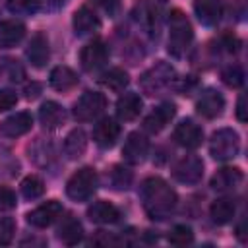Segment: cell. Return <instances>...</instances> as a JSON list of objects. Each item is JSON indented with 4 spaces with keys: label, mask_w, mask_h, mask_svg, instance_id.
<instances>
[{
    "label": "cell",
    "mask_w": 248,
    "mask_h": 248,
    "mask_svg": "<svg viewBox=\"0 0 248 248\" xmlns=\"http://www.w3.org/2000/svg\"><path fill=\"white\" fill-rule=\"evenodd\" d=\"M172 140L186 149H196L202 145L203 130L192 120H182L180 124H176V128L172 132Z\"/></svg>",
    "instance_id": "9c48e42d"
},
{
    "label": "cell",
    "mask_w": 248,
    "mask_h": 248,
    "mask_svg": "<svg viewBox=\"0 0 248 248\" xmlns=\"http://www.w3.org/2000/svg\"><path fill=\"white\" fill-rule=\"evenodd\" d=\"M81 238H83V227H81V223L76 217H66L62 221V225L58 227V240L64 242V244H68V246H74Z\"/></svg>",
    "instance_id": "484cf974"
},
{
    "label": "cell",
    "mask_w": 248,
    "mask_h": 248,
    "mask_svg": "<svg viewBox=\"0 0 248 248\" xmlns=\"http://www.w3.org/2000/svg\"><path fill=\"white\" fill-rule=\"evenodd\" d=\"M140 198L151 219H167L176 207V192L159 176H149L141 182Z\"/></svg>",
    "instance_id": "6da1fadb"
},
{
    "label": "cell",
    "mask_w": 248,
    "mask_h": 248,
    "mask_svg": "<svg viewBox=\"0 0 248 248\" xmlns=\"http://www.w3.org/2000/svg\"><path fill=\"white\" fill-rule=\"evenodd\" d=\"M194 10L203 25H215L221 19V0H194Z\"/></svg>",
    "instance_id": "7402d4cb"
},
{
    "label": "cell",
    "mask_w": 248,
    "mask_h": 248,
    "mask_svg": "<svg viewBox=\"0 0 248 248\" xmlns=\"http://www.w3.org/2000/svg\"><path fill=\"white\" fill-rule=\"evenodd\" d=\"M176 81V72L170 64L167 62H157L155 66H151L141 78H140V87L143 89V93L147 95H161L163 91H167L169 87H172V83Z\"/></svg>",
    "instance_id": "3957f363"
},
{
    "label": "cell",
    "mask_w": 248,
    "mask_h": 248,
    "mask_svg": "<svg viewBox=\"0 0 248 248\" xmlns=\"http://www.w3.org/2000/svg\"><path fill=\"white\" fill-rule=\"evenodd\" d=\"M203 174V163L196 155H184L172 167V176L182 184H196Z\"/></svg>",
    "instance_id": "ba28073f"
},
{
    "label": "cell",
    "mask_w": 248,
    "mask_h": 248,
    "mask_svg": "<svg viewBox=\"0 0 248 248\" xmlns=\"http://www.w3.org/2000/svg\"><path fill=\"white\" fill-rule=\"evenodd\" d=\"M87 149V136L81 128L72 130L64 140V153L68 159H79Z\"/></svg>",
    "instance_id": "d4e9b609"
},
{
    "label": "cell",
    "mask_w": 248,
    "mask_h": 248,
    "mask_svg": "<svg viewBox=\"0 0 248 248\" xmlns=\"http://www.w3.org/2000/svg\"><path fill=\"white\" fill-rule=\"evenodd\" d=\"M78 74L68 66H56L50 72V85L56 91H70L78 85Z\"/></svg>",
    "instance_id": "cb8c5ba5"
},
{
    "label": "cell",
    "mask_w": 248,
    "mask_h": 248,
    "mask_svg": "<svg viewBox=\"0 0 248 248\" xmlns=\"http://www.w3.org/2000/svg\"><path fill=\"white\" fill-rule=\"evenodd\" d=\"M242 180H244V174H242L240 169H236V167H223V169H219L213 174L211 188L217 190V192H231V190H236Z\"/></svg>",
    "instance_id": "9a60e30c"
},
{
    "label": "cell",
    "mask_w": 248,
    "mask_h": 248,
    "mask_svg": "<svg viewBox=\"0 0 248 248\" xmlns=\"http://www.w3.org/2000/svg\"><path fill=\"white\" fill-rule=\"evenodd\" d=\"M29 157H31L37 165H41V167H48L50 159L54 157V149H52L50 143H45L43 138H39V140L29 147Z\"/></svg>",
    "instance_id": "f546056e"
},
{
    "label": "cell",
    "mask_w": 248,
    "mask_h": 248,
    "mask_svg": "<svg viewBox=\"0 0 248 248\" xmlns=\"http://www.w3.org/2000/svg\"><path fill=\"white\" fill-rule=\"evenodd\" d=\"M236 236L240 242H246V232H244V221H240V225L236 227Z\"/></svg>",
    "instance_id": "7bdbcfd3"
},
{
    "label": "cell",
    "mask_w": 248,
    "mask_h": 248,
    "mask_svg": "<svg viewBox=\"0 0 248 248\" xmlns=\"http://www.w3.org/2000/svg\"><path fill=\"white\" fill-rule=\"evenodd\" d=\"M43 192H45V182H43L39 176L29 174V176H25V178L21 180V194H23V198H27V200H37V198L43 196Z\"/></svg>",
    "instance_id": "4dcf8cb0"
},
{
    "label": "cell",
    "mask_w": 248,
    "mask_h": 248,
    "mask_svg": "<svg viewBox=\"0 0 248 248\" xmlns=\"http://www.w3.org/2000/svg\"><path fill=\"white\" fill-rule=\"evenodd\" d=\"M141 97L138 93H124L116 101V114L120 120H134L141 112Z\"/></svg>",
    "instance_id": "603a6c76"
},
{
    "label": "cell",
    "mask_w": 248,
    "mask_h": 248,
    "mask_svg": "<svg viewBox=\"0 0 248 248\" xmlns=\"http://www.w3.org/2000/svg\"><path fill=\"white\" fill-rule=\"evenodd\" d=\"M60 215H62V205L56 200H50V202L35 207L33 211H29L27 213V223L33 225V227L45 229V227L52 225Z\"/></svg>",
    "instance_id": "30bf717a"
},
{
    "label": "cell",
    "mask_w": 248,
    "mask_h": 248,
    "mask_svg": "<svg viewBox=\"0 0 248 248\" xmlns=\"http://www.w3.org/2000/svg\"><path fill=\"white\" fill-rule=\"evenodd\" d=\"M48 2H50V4H52V6H58V4H64V2H66V0H48Z\"/></svg>",
    "instance_id": "ee69618b"
},
{
    "label": "cell",
    "mask_w": 248,
    "mask_h": 248,
    "mask_svg": "<svg viewBox=\"0 0 248 248\" xmlns=\"http://www.w3.org/2000/svg\"><path fill=\"white\" fill-rule=\"evenodd\" d=\"M234 211H236V205L232 200L229 198H219L211 203L209 207V213H211V219L217 223V225H225L229 223L232 217H234Z\"/></svg>",
    "instance_id": "4316f807"
},
{
    "label": "cell",
    "mask_w": 248,
    "mask_h": 248,
    "mask_svg": "<svg viewBox=\"0 0 248 248\" xmlns=\"http://www.w3.org/2000/svg\"><path fill=\"white\" fill-rule=\"evenodd\" d=\"M39 93H41V85L39 83H31V85L25 87V97L27 99H35V97H39Z\"/></svg>",
    "instance_id": "b9f144b4"
},
{
    "label": "cell",
    "mask_w": 248,
    "mask_h": 248,
    "mask_svg": "<svg viewBox=\"0 0 248 248\" xmlns=\"http://www.w3.org/2000/svg\"><path fill=\"white\" fill-rule=\"evenodd\" d=\"M39 120H41V124H43L46 130H56V128H60V126L64 124V120H66V110H64L58 103L46 101V103H43L41 108H39Z\"/></svg>",
    "instance_id": "ffe728a7"
},
{
    "label": "cell",
    "mask_w": 248,
    "mask_h": 248,
    "mask_svg": "<svg viewBox=\"0 0 248 248\" xmlns=\"http://www.w3.org/2000/svg\"><path fill=\"white\" fill-rule=\"evenodd\" d=\"M118 136H120V124L114 118H103L93 128V140L103 149L112 147L116 143Z\"/></svg>",
    "instance_id": "7c38bea8"
},
{
    "label": "cell",
    "mask_w": 248,
    "mask_h": 248,
    "mask_svg": "<svg viewBox=\"0 0 248 248\" xmlns=\"http://www.w3.org/2000/svg\"><path fill=\"white\" fill-rule=\"evenodd\" d=\"M25 35V25L17 19H6L0 23V48L16 46Z\"/></svg>",
    "instance_id": "44dd1931"
},
{
    "label": "cell",
    "mask_w": 248,
    "mask_h": 248,
    "mask_svg": "<svg viewBox=\"0 0 248 248\" xmlns=\"http://www.w3.org/2000/svg\"><path fill=\"white\" fill-rule=\"evenodd\" d=\"M147 151H149V141H147V138H145L143 134H140V132H132V134L128 136L124 147H122L124 159H126L128 163H132V165L141 163V161L145 159Z\"/></svg>",
    "instance_id": "4fadbf2b"
},
{
    "label": "cell",
    "mask_w": 248,
    "mask_h": 248,
    "mask_svg": "<svg viewBox=\"0 0 248 248\" xmlns=\"http://www.w3.org/2000/svg\"><path fill=\"white\" fill-rule=\"evenodd\" d=\"M74 31L78 37H85V35H91L95 33L99 27H101V19L99 16L89 8V6H81L76 10L74 14Z\"/></svg>",
    "instance_id": "2e32d148"
},
{
    "label": "cell",
    "mask_w": 248,
    "mask_h": 248,
    "mask_svg": "<svg viewBox=\"0 0 248 248\" xmlns=\"http://www.w3.org/2000/svg\"><path fill=\"white\" fill-rule=\"evenodd\" d=\"M105 14H108L110 17H114L120 10V0H93Z\"/></svg>",
    "instance_id": "f35d334b"
},
{
    "label": "cell",
    "mask_w": 248,
    "mask_h": 248,
    "mask_svg": "<svg viewBox=\"0 0 248 248\" xmlns=\"http://www.w3.org/2000/svg\"><path fill=\"white\" fill-rule=\"evenodd\" d=\"M16 232V223L10 217H0V246H6L12 242Z\"/></svg>",
    "instance_id": "d590c367"
},
{
    "label": "cell",
    "mask_w": 248,
    "mask_h": 248,
    "mask_svg": "<svg viewBox=\"0 0 248 248\" xmlns=\"http://www.w3.org/2000/svg\"><path fill=\"white\" fill-rule=\"evenodd\" d=\"M236 116L240 122H246V95H240L238 97V105H236Z\"/></svg>",
    "instance_id": "60d3db41"
},
{
    "label": "cell",
    "mask_w": 248,
    "mask_h": 248,
    "mask_svg": "<svg viewBox=\"0 0 248 248\" xmlns=\"http://www.w3.org/2000/svg\"><path fill=\"white\" fill-rule=\"evenodd\" d=\"M107 108V99L103 93L97 91H85L74 105V116L79 122H91L97 116L103 114V110Z\"/></svg>",
    "instance_id": "8992f818"
},
{
    "label": "cell",
    "mask_w": 248,
    "mask_h": 248,
    "mask_svg": "<svg viewBox=\"0 0 248 248\" xmlns=\"http://www.w3.org/2000/svg\"><path fill=\"white\" fill-rule=\"evenodd\" d=\"M16 207V194L8 186H0V211H8Z\"/></svg>",
    "instance_id": "8d00e7d4"
},
{
    "label": "cell",
    "mask_w": 248,
    "mask_h": 248,
    "mask_svg": "<svg viewBox=\"0 0 248 248\" xmlns=\"http://www.w3.org/2000/svg\"><path fill=\"white\" fill-rule=\"evenodd\" d=\"M97 184H99V178H97L95 169L83 167L70 176V180L66 184V194L74 202H85L95 194Z\"/></svg>",
    "instance_id": "277c9868"
},
{
    "label": "cell",
    "mask_w": 248,
    "mask_h": 248,
    "mask_svg": "<svg viewBox=\"0 0 248 248\" xmlns=\"http://www.w3.org/2000/svg\"><path fill=\"white\" fill-rule=\"evenodd\" d=\"M240 151V138L231 128L217 130L209 140V153L217 161H229L234 159Z\"/></svg>",
    "instance_id": "5b68a950"
},
{
    "label": "cell",
    "mask_w": 248,
    "mask_h": 248,
    "mask_svg": "<svg viewBox=\"0 0 248 248\" xmlns=\"http://www.w3.org/2000/svg\"><path fill=\"white\" fill-rule=\"evenodd\" d=\"M223 108H225V99L215 89H205L196 103V110L203 118H217V116H221Z\"/></svg>",
    "instance_id": "8fae6325"
},
{
    "label": "cell",
    "mask_w": 248,
    "mask_h": 248,
    "mask_svg": "<svg viewBox=\"0 0 248 248\" xmlns=\"http://www.w3.org/2000/svg\"><path fill=\"white\" fill-rule=\"evenodd\" d=\"M8 10L16 16H33L39 10V0H8Z\"/></svg>",
    "instance_id": "e575fe53"
},
{
    "label": "cell",
    "mask_w": 248,
    "mask_h": 248,
    "mask_svg": "<svg viewBox=\"0 0 248 248\" xmlns=\"http://www.w3.org/2000/svg\"><path fill=\"white\" fill-rule=\"evenodd\" d=\"M87 217H89L93 223L110 225V223H116V221H118L120 211H118L110 202L99 200V202H95V203H91V205L87 207Z\"/></svg>",
    "instance_id": "d6986e66"
},
{
    "label": "cell",
    "mask_w": 248,
    "mask_h": 248,
    "mask_svg": "<svg viewBox=\"0 0 248 248\" xmlns=\"http://www.w3.org/2000/svg\"><path fill=\"white\" fill-rule=\"evenodd\" d=\"M91 242L93 244H120V238H116V236H112V234H108V232H105V231H99L97 232V236L95 238H91Z\"/></svg>",
    "instance_id": "ab89813d"
},
{
    "label": "cell",
    "mask_w": 248,
    "mask_h": 248,
    "mask_svg": "<svg viewBox=\"0 0 248 248\" xmlns=\"http://www.w3.org/2000/svg\"><path fill=\"white\" fill-rule=\"evenodd\" d=\"M221 78H223L225 85H229V87H242V83H244V70L238 64H229L227 68H223Z\"/></svg>",
    "instance_id": "d6a6232c"
},
{
    "label": "cell",
    "mask_w": 248,
    "mask_h": 248,
    "mask_svg": "<svg viewBox=\"0 0 248 248\" xmlns=\"http://www.w3.org/2000/svg\"><path fill=\"white\" fill-rule=\"evenodd\" d=\"M99 81H101V85H105L110 91H122L128 85L130 78H128V74L122 68H112V70L105 72Z\"/></svg>",
    "instance_id": "f1b7e54d"
},
{
    "label": "cell",
    "mask_w": 248,
    "mask_h": 248,
    "mask_svg": "<svg viewBox=\"0 0 248 248\" xmlns=\"http://www.w3.org/2000/svg\"><path fill=\"white\" fill-rule=\"evenodd\" d=\"M132 180H134L132 170L122 165H114L110 170H107V182L112 190H128Z\"/></svg>",
    "instance_id": "83f0119b"
},
{
    "label": "cell",
    "mask_w": 248,
    "mask_h": 248,
    "mask_svg": "<svg viewBox=\"0 0 248 248\" xmlns=\"http://www.w3.org/2000/svg\"><path fill=\"white\" fill-rule=\"evenodd\" d=\"M0 76L6 78V79H10V81H14V83H19L25 78V72L17 64V60L4 58V60H0Z\"/></svg>",
    "instance_id": "1f68e13d"
},
{
    "label": "cell",
    "mask_w": 248,
    "mask_h": 248,
    "mask_svg": "<svg viewBox=\"0 0 248 248\" xmlns=\"http://www.w3.org/2000/svg\"><path fill=\"white\" fill-rule=\"evenodd\" d=\"M29 62L35 66V68H43L46 62H48V56H50V48H48V39L45 33H35L27 45V50H25Z\"/></svg>",
    "instance_id": "ac0fdd59"
},
{
    "label": "cell",
    "mask_w": 248,
    "mask_h": 248,
    "mask_svg": "<svg viewBox=\"0 0 248 248\" xmlns=\"http://www.w3.org/2000/svg\"><path fill=\"white\" fill-rule=\"evenodd\" d=\"M169 52L176 58H182L194 39L192 25L180 10H172L169 17Z\"/></svg>",
    "instance_id": "7a4b0ae2"
},
{
    "label": "cell",
    "mask_w": 248,
    "mask_h": 248,
    "mask_svg": "<svg viewBox=\"0 0 248 248\" xmlns=\"http://www.w3.org/2000/svg\"><path fill=\"white\" fill-rule=\"evenodd\" d=\"M192 240H194V232H192V229L186 227V225H176V227H172L170 232H169V242L174 244V246H186V244H190Z\"/></svg>",
    "instance_id": "836d02e7"
},
{
    "label": "cell",
    "mask_w": 248,
    "mask_h": 248,
    "mask_svg": "<svg viewBox=\"0 0 248 248\" xmlns=\"http://www.w3.org/2000/svg\"><path fill=\"white\" fill-rule=\"evenodd\" d=\"M31 126H33V118L29 112H16L0 124V136L2 138H17V136L27 134L31 130Z\"/></svg>",
    "instance_id": "e0dca14e"
},
{
    "label": "cell",
    "mask_w": 248,
    "mask_h": 248,
    "mask_svg": "<svg viewBox=\"0 0 248 248\" xmlns=\"http://www.w3.org/2000/svg\"><path fill=\"white\" fill-rule=\"evenodd\" d=\"M176 114V107L172 103H163L159 105L151 114L145 116L143 120V128L149 132V134H159Z\"/></svg>",
    "instance_id": "5bb4252c"
},
{
    "label": "cell",
    "mask_w": 248,
    "mask_h": 248,
    "mask_svg": "<svg viewBox=\"0 0 248 248\" xmlns=\"http://www.w3.org/2000/svg\"><path fill=\"white\" fill-rule=\"evenodd\" d=\"M155 2H165V0H155Z\"/></svg>",
    "instance_id": "f6af8a7d"
},
{
    "label": "cell",
    "mask_w": 248,
    "mask_h": 248,
    "mask_svg": "<svg viewBox=\"0 0 248 248\" xmlns=\"http://www.w3.org/2000/svg\"><path fill=\"white\" fill-rule=\"evenodd\" d=\"M108 60V46L97 39L93 43H87L79 52V64L85 72H97L101 70Z\"/></svg>",
    "instance_id": "52a82bcc"
},
{
    "label": "cell",
    "mask_w": 248,
    "mask_h": 248,
    "mask_svg": "<svg viewBox=\"0 0 248 248\" xmlns=\"http://www.w3.org/2000/svg\"><path fill=\"white\" fill-rule=\"evenodd\" d=\"M17 103V95L10 89H0V112L10 110Z\"/></svg>",
    "instance_id": "74e56055"
}]
</instances>
